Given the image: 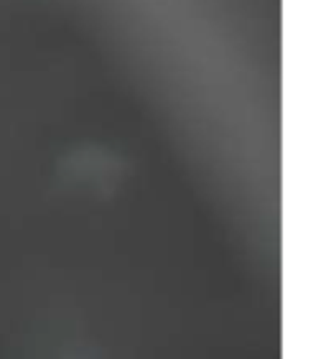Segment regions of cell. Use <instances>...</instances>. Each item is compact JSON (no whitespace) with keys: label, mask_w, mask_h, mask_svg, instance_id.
<instances>
[]
</instances>
